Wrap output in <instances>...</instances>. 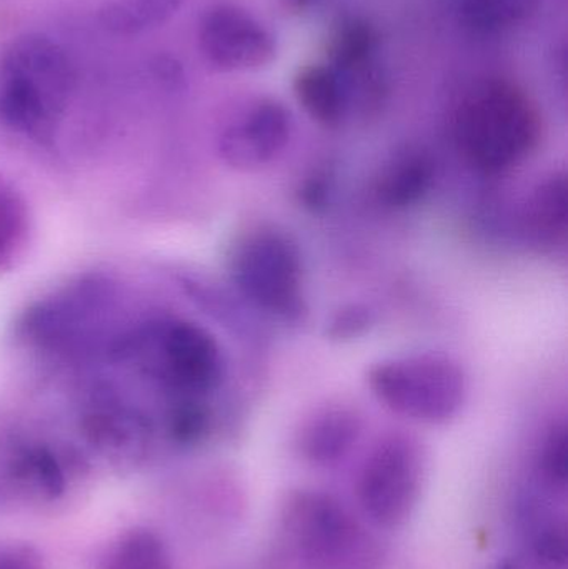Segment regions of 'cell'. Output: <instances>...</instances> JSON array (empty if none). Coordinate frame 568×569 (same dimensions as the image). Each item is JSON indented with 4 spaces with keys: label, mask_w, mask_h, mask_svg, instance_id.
<instances>
[{
    "label": "cell",
    "mask_w": 568,
    "mask_h": 569,
    "mask_svg": "<svg viewBox=\"0 0 568 569\" xmlns=\"http://www.w3.org/2000/svg\"><path fill=\"white\" fill-rule=\"evenodd\" d=\"M199 43L207 62L223 72L259 70L277 57L273 33L236 3L220 2L207 10Z\"/></svg>",
    "instance_id": "ba28073f"
},
{
    "label": "cell",
    "mask_w": 568,
    "mask_h": 569,
    "mask_svg": "<svg viewBox=\"0 0 568 569\" xmlns=\"http://www.w3.org/2000/svg\"><path fill=\"white\" fill-rule=\"evenodd\" d=\"M237 290L259 310L300 323L309 313L299 243L290 233L260 226L240 237L229 260Z\"/></svg>",
    "instance_id": "3957f363"
},
{
    "label": "cell",
    "mask_w": 568,
    "mask_h": 569,
    "mask_svg": "<svg viewBox=\"0 0 568 569\" xmlns=\"http://www.w3.org/2000/svg\"><path fill=\"white\" fill-rule=\"evenodd\" d=\"M426 477L422 445L407 433H389L367 455L357 498L366 517L377 527H402L416 510Z\"/></svg>",
    "instance_id": "5b68a950"
},
{
    "label": "cell",
    "mask_w": 568,
    "mask_h": 569,
    "mask_svg": "<svg viewBox=\"0 0 568 569\" xmlns=\"http://www.w3.org/2000/svg\"><path fill=\"white\" fill-rule=\"evenodd\" d=\"M316 2L317 0H282L283 7L293 13L306 12Z\"/></svg>",
    "instance_id": "484cf974"
},
{
    "label": "cell",
    "mask_w": 568,
    "mask_h": 569,
    "mask_svg": "<svg viewBox=\"0 0 568 569\" xmlns=\"http://www.w3.org/2000/svg\"><path fill=\"white\" fill-rule=\"evenodd\" d=\"M279 525L290 550L310 563L339 560L357 540V527L346 507L319 490L292 491L280 508Z\"/></svg>",
    "instance_id": "52a82bcc"
},
{
    "label": "cell",
    "mask_w": 568,
    "mask_h": 569,
    "mask_svg": "<svg viewBox=\"0 0 568 569\" xmlns=\"http://www.w3.org/2000/svg\"><path fill=\"white\" fill-rule=\"evenodd\" d=\"M292 117L279 100L257 102L219 140L222 159L233 169L256 170L272 162L289 143Z\"/></svg>",
    "instance_id": "9c48e42d"
},
{
    "label": "cell",
    "mask_w": 568,
    "mask_h": 569,
    "mask_svg": "<svg viewBox=\"0 0 568 569\" xmlns=\"http://www.w3.org/2000/svg\"><path fill=\"white\" fill-rule=\"evenodd\" d=\"M362 428L359 411L347 405H326L303 421L297 450L313 467H333L356 447Z\"/></svg>",
    "instance_id": "30bf717a"
},
{
    "label": "cell",
    "mask_w": 568,
    "mask_h": 569,
    "mask_svg": "<svg viewBox=\"0 0 568 569\" xmlns=\"http://www.w3.org/2000/svg\"><path fill=\"white\" fill-rule=\"evenodd\" d=\"M377 46L379 36L372 23L360 17H346L327 39V59L339 76H349L373 63Z\"/></svg>",
    "instance_id": "9a60e30c"
},
{
    "label": "cell",
    "mask_w": 568,
    "mask_h": 569,
    "mask_svg": "<svg viewBox=\"0 0 568 569\" xmlns=\"http://www.w3.org/2000/svg\"><path fill=\"white\" fill-rule=\"evenodd\" d=\"M366 380L383 407L419 423H449L466 403V373L446 355L377 361L367 370Z\"/></svg>",
    "instance_id": "277c9868"
},
{
    "label": "cell",
    "mask_w": 568,
    "mask_h": 569,
    "mask_svg": "<svg viewBox=\"0 0 568 569\" xmlns=\"http://www.w3.org/2000/svg\"><path fill=\"white\" fill-rule=\"evenodd\" d=\"M497 569H524V567L522 565L517 563V561H504V563H500Z\"/></svg>",
    "instance_id": "4316f807"
},
{
    "label": "cell",
    "mask_w": 568,
    "mask_h": 569,
    "mask_svg": "<svg viewBox=\"0 0 568 569\" xmlns=\"http://www.w3.org/2000/svg\"><path fill=\"white\" fill-rule=\"evenodd\" d=\"M436 163L429 153L407 150L397 153L376 183V196L383 207L402 210L417 206L432 189Z\"/></svg>",
    "instance_id": "7c38bea8"
},
{
    "label": "cell",
    "mask_w": 568,
    "mask_h": 569,
    "mask_svg": "<svg viewBox=\"0 0 568 569\" xmlns=\"http://www.w3.org/2000/svg\"><path fill=\"white\" fill-rule=\"evenodd\" d=\"M210 420L206 405L197 398H182L170 413V435L180 445L199 443L209 433Z\"/></svg>",
    "instance_id": "44dd1931"
},
{
    "label": "cell",
    "mask_w": 568,
    "mask_h": 569,
    "mask_svg": "<svg viewBox=\"0 0 568 569\" xmlns=\"http://www.w3.org/2000/svg\"><path fill=\"white\" fill-rule=\"evenodd\" d=\"M534 558L546 568H564L568 558L567 527L564 521L537 520L530 533Z\"/></svg>",
    "instance_id": "ffe728a7"
},
{
    "label": "cell",
    "mask_w": 568,
    "mask_h": 569,
    "mask_svg": "<svg viewBox=\"0 0 568 569\" xmlns=\"http://www.w3.org/2000/svg\"><path fill=\"white\" fill-rule=\"evenodd\" d=\"M330 190H332V179H330L329 173L317 170L300 183L297 196H299V202L306 209L320 210L327 206Z\"/></svg>",
    "instance_id": "cb8c5ba5"
},
{
    "label": "cell",
    "mask_w": 568,
    "mask_h": 569,
    "mask_svg": "<svg viewBox=\"0 0 568 569\" xmlns=\"http://www.w3.org/2000/svg\"><path fill=\"white\" fill-rule=\"evenodd\" d=\"M542 116L516 83L486 79L467 90L454 112L460 156L484 173H504L529 159L542 142Z\"/></svg>",
    "instance_id": "6da1fadb"
},
{
    "label": "cell",
    "mask_w": 568,
    "mask_h": 569,
    "mask_svg": "<svg viewBox=\"0 0 568 569\" xmlns=\"http://www.w3.org/2000/svg\"><path fill=\"white\" fill-rule=\"evenodd\" d=\"M376 311L363 303H347L340 307L327 321V340L347 343L369 333L376 325Z\"/></svg>",
    "instance_id": "603a6c76"
},
{
    "label": "cell",
    "mask_w": 568,
    "mask_h": 569,
    "mask_svg": "<svg viewBox=\"0 0 568 569\" xmlns=\"http://www.w3.org/2000/svg\"><path fill=\"white\" fill-rule=\"evenodd\" d=\"M103 569H172L163 541L149 530L123 533L109 550Z\"/></svg>",
    "instance_id": "e0dca14e"
},
{
    "label": "cell",
    "mask_w": 568,
    "mask_h": 569,
    "mask_svg": "<svg viewBox=\"0 0 568 569\" xmlns=\"http://www.w3.org/2000/svg\"><path fill=\"white\" fill-rule=\"evenodd\" d=\"M149 353V371L179 393H209L223 378V357L216 338L190 321H169L139 340Z\"/></svg>",
    "instance_id": "8992f818"
},
{
    "label": "cell",
    "mask_w": 568,
    "mask_h": 569,
    "mask_svg": "<svg viewBox=\"0 0 568 569\" xmlns=\"http://www.w3.org/2000/svg\"><path fill=\"white\" fill-rule=\"evenodd\" d=\"M297 102L320 126L339 127L349 112L342 79L332 67L307 66L293 79Z\"/></svg>",
    "instance_id": "4fadbf2b"
},
{
    "label": "cell",
    "mask_w": 568,
    "mask_h": 569,
    "mask_svg": "<svg viewBox=\"0 0 568 569\" xmlns=\"http://www.w3.org/2000/svg\"><path fill=\"white\" fill-rule=\"evenodd\" d=\"M540 0H460L462 22L477 33H499L527 22Z\"/></svg>",
    "instance_id": "2e32d148"
},
{
    "label": "cell",
    "mask_w": 568,
    "mask_h": 569,
    "mask_svg": "<svg viewBox=\"0 0 568 569\" xmlns=\"http://www.w3.org/2000/svg\"><path fill=\"white\" fill-rule=\"evenodd\" d=\"M539 468L547 483L554 488L567 487L568 431L566 423L554 425L540 448Z\"/></svg>",
    "instance_id": "7402d4cb"
},
{
    "label": "cell",
    "mask_w": 568,
    "mask_h": 569,
    "mask_svg": "<svg viewBox=\"0 0 568 569\" xmlns=\"http://www.w3.org/2000/svg\"><path fill=\"white\" fill-rule=\"evenodd\" d=\"M524 227L536 246L549 250L566 247L568 230L566 173H552L534 189L524 210Z\"/></svg>",
    "instance_id": "8fae6325"
},
{
    "label": "cell",
    "mask_w": 568,
    "mask_h": 569,
    "mask_svg": "<svg viewBox=\"0 0 568 569\" xmlns=\"http://www.w3.org/2000/svg\"><path fill=\"white\" fill-rule=\"evenodd\" d=\"M76 69L66 49L42 33H23L0 52V122L46 137L66 109Z\"/></svg>",
    "instance_id": "7a4b0ae2"
},
{
    "label": "cell",
    "mask_w": 568,
    "mask_h": 569,
    "mask_svg": "<svg viewBox=\"0 0 568 569\" xmlns=\"http://www.w3.org/2000/svg\"><path fill=\"white\" fill-rule=\"evenodd\" d=\"M0 569H46L36 551L23 547L0 548Z\"/></svg>",
    "instance_id": "d4e9b609"
},
{
    "label": "cell",
    "mask_w": 568,
    "mask_h": 569,
    "mask_svg": "<svg viewBox=\"0 0 568 569\" xmlns=\"http://www.w3.org/2000/svg\"><path fill=\"white\" fill-rule=\"evenodd\" d=\"M183 0H110L99 12L100 26L119 37H133L166 26Z\"/></svg>",
    "instance_id": "5bb4252c"
},
{
    "label": "cell",
    "mask_w": 568,
    "mask_h": 569,
    "mask_svg": "<svg viewBox=\"0 0 568 569\" xmlns=\"http://www.w3.org/2000/svg\"><path fill=\"white\" fill-rule=\"evenodd\" d=\"M27 232L26 203L12 189L0 183V269L12 266L26 243Z\"/></svg>",
    "instance_id": "d6986e66"
},
{
    "label": "cell",
    "mask_w": 568,
    "mask_h": 569,
    "mask_svg": "<svg viewBox=\"0 0 568 569\" xmlns=\"http://www.w3.org/2000/svg\"><path fill=\"white\" fill-rule=\"evenodd\" d=\"M16 477L46 500H57L67 488L62 465L47 448H33L20 458Z\"/></svg>",
    "instance_id": "ac0fdd59"
}]
</instances>
